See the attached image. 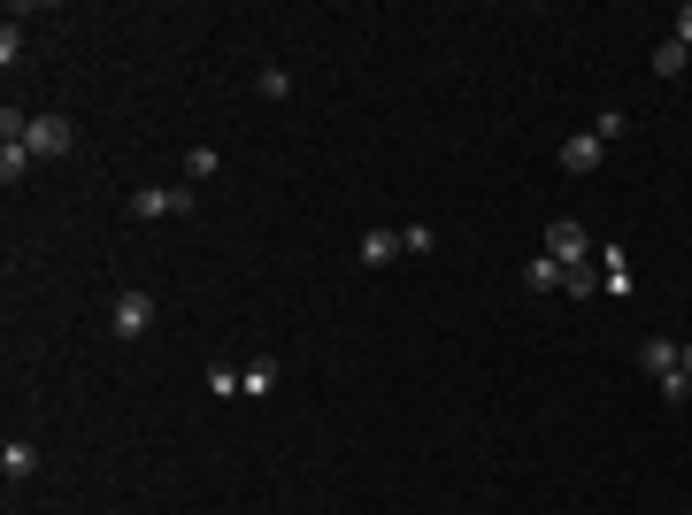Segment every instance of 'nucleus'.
<instances>
[{
    "label": "nucleus",
    "mask_w": 692,
    "mask_h": 515,
    "mask_svg": "<svg viewBox=\"0 0 692 515\" xmlns=\"http://www.w3.org/2000/svg\"><path fill=\"white\" fill-rule=\"evenodd\" d=\"M23 147H31L39 162H62V155L77 147V124H70L62 108H46V116H23Z\"/></svg>",
    "instance_id": "1"
},
{
    "label": "nucleus",
    "mask_w": 692,
    "mask_h": 515,
    "mask_svg": "<svg viewBox=\"0 0 692 515\" xmlns=\"http://www.w3.org/2000/svg\"><path fill=\"white\" fill-rule=\"evenodd\" d=\"M185 208H200L192 185H139V192H132V216H139V223H162V216H185Z\"/></svg>",
    "instance_id": "2"
},
{
    "label": "nucleus",
    "mask_w": 692,
    "mask_h": 515,
    "mask_svg": "<svg viewBox=\"0 0 692 515\" xmlns=\"http://www.w3.org/2000/svg\"><path fill=\"white\" fill-rule=\"evenodd\" d=\"M108 332H116V339H139V332H155V293L124 285V293L108 301Z\"/></svg>",
    "instance_id": "3"
},
{
    "label": "nucleus",
    "mask_w": 692,
    "mask_h": 515,
    "mask_svg": "<svg viewBox=\"0 0 692 515\" xmlns=\"http://www.w3.org/2000/svg\"><path fill=\"white\" fill-rule=\"evenodd\" d=\"M546 254H554L562 270H577V262H593V239H585V223H577V216H562V223H546Z\"/></svg>",
    "instance_id": "4"
},
{
    "label": "nucleus",
    "mask_w": 692,
    "mask_h": 515,
    "mask_svg": "<svg viewBox=\"0 0 692 515\" xmlns=\"http://www.w3.org/2000/svg\"><path fill=\"white\" fill-rule=\"evenodd\" d=\"M600 155H608V139H600V132H577V139L562 147V170H569V177H593V170H600Z\"/></svg>",
    "instance_id": "5"
},
{
    "label": "nucleus",
    "mask_w": 692,
    "mask_h": 515,
    "mask_svg": "<svg viewBox=\"0 0 692 515\" xmlns=\"http://www.w3.org/2000/svg\"><path fill=\"white\" fill-rule=\"evenodd\" d=\"M678 354H685V339H647V346H639V369H647V377L662 385V377L678 369Z\"/></svg>",
    "instance_id": "6"
},
{
    "label": "nucleus",
    "mask_w": 692,
    "mask_h": 515,
    "mask_svg": "<svg viewBox=\"0 0 692 515\" xmlns=\"http://www.w3.org/2000/svg\"><path fill=\"white\" fill-rule=\"evenodd\" d=\"M31 470H39V446H31V439H8V446H0V477H8V485H23Z\"/></svg>",
    "instance_id": "7"
},
{
    "label": "nucleus",
    "mask_w": 692,
    "mask_h": 515,
    "mask_svg": "<svg viewBox=\"0 0 692 515\" xmlns=\"http://www.w3.org/2000/svg\"><path fill=\"white\" fill-rule=\"evenodd\" d=\"M562 277H569V270H562L554 254H531V262H523V285H531V293H562Z\"/></svg>",
    "instance_id": "8"
},
{
    "label": "nucleus",
    "mask_w": 692,
    "mask_h": 515,
    "mask_svg": "<svg viewBox=\"0 0 692 515\" xmlns=\"http://www.w3.org/2000/svg\"><path fill=\"white\" fill-rule=\"evenodd\" d=\"M239 377H247V400H262V392H277V377H285V369H277V354H254Z\"/></svg>",
    "instance_id": "9"
},
{
    "label": "nucleus",
    "mask_w": 692,
    "mask_h": 515,
    "mask_svg": "<svg viewBox=\"0 0 692 515\" xmlns=\"http://www.w3.org/2000/svg\"><path fill=\"white\" fill-rule=\"evenodd\" d=\"M593 262H600V293L623 301V293H631V262H623V254H593Z\"/></svg>",
    "instance_id": "10"
},
{
    "label": "nucleus",
    "mask_w": 692,
    "mask_h": 515,
    "mask_svg": "<svg viewBox=\"0 0 692 515\" xmlns=\"http://www.w3.org/2000/svg\"><path fill=\"white\" fill-rule=\"evenodd\" d=\"M31 162H39V155H31L23 139H8V147H0V185H15V177H31Z\"/></svg>",
    "instance_id": "11"
},
{
    "label": "nucleus",
    "mask_w": 692,
    "mask_h": 515,
    "mask_svg": "<svg viewBox=\"0 0 692 515\" xmlns=\"http://www.w3.org/2000/svg\"><path fill=\"white\" fill-rule=\"evenodd\" d=\"M254 93H262V101H285V93H293V70H285V62H262Z\"/></svg>",
    "instance_id": "12"
},
{
    "label": "nucleus",
    "mask_w": 692,
    "mask_h": 515,
    "mask_svg": "<svg viewBox=\"0 0 692 515\" xmlns=\"http://www.w3.org/2000/svg\"><path fill=\"white\" fill-rule=\"evenodd\" d=\"M562 285H569V301H600V262H577Z\"/></svg>",
    "instance_id": "13"
},
{
    "label": "nucleus",
    "mask_w": 692,
    "mask_h": 515,
    "mask_svg": "<svg viewBox=\"0 0 692 515\" xmlns=\"http://www.w3.org/2000/svg\"><path fill=\"white\" fill-rule=\"evenodd\" d=\"M208 392H216V400H247V377H239L231 361H216V369H208Z\"/></svg>",
    "instance_id": "14"
},
{
    "label": "nucleus",
    "mask_w": 692,
    "mask_h": 515,
    "mask_svg": "<svg viewBox=\"0 0 692 515\" xmlns=\"http://www.w3.org/2000/svg\"><path fill=\"white\" fill-rule=\"evenodd\" d=\"M400 254V231H361V262H392Z\"/></svg>",
    "instance_id": "15"
},
{
    "label": "nucleus",
    "mask_w": 692,
    "mask_h": 515,
    "mask_svg": "<svg viewBox=\"0 0 692 515\" xmlns=\"http://www.w3.org/2000/svg\"><path fill=\"white\" fill-rule=\"evenodd\" d=\"M685 46H678V39H662V46H654V77H685Z\"/></svg>",
    "instance_id": "16"
},
{
    "label": "nucleus",
    "mask_w": 692,
    "mask_h": 515,
    "mask_svg": "<svg viewBox=\"0 0 692 515\" xmlns=\"http://www.w3.org/2000/svg\"><path fill=\"white\" fill-rule=\"evenodd\" d=\"M216 170H223V162H216V147H192V155H185V185H208Z\"/></svg>",
    "instance_id": "17"
},
{
    "label": "nucleus",
    "mask_w": 692,
    "mask_h": 515,
    "mask_svg": "<svg viewBox=\"0 0 692 515\" xmlns=\"http://www.w3.org/2000/svg\"><path fill=\"white\" fill-rule=\"evenodd\" d=\"M400 254H431V223H408L400 231Z\"/></svg>",
    "instance_id": "18"
},
{
    "label": "nucleus",
    "mask_w": 692,
    "mask_h": 515,
    "mask_svg": "<svg viewBox=\"0 0 692 515\" xmlns=\"http://www.w3.org/2000/svg\"><path fill=\"white\" fill-rule=\"evenodd\" d=\"M670 39H678V46H685V54H692V0H685V8H678V23H670Z\"/></svg>",
    "instance_id": "19"
},
{
    "label": "nucleus",
    "mask_w": 692,
    "mask_h": 515,
    "mask_svg": "<svg viewBox=\"0 0 692 515\" xmlns=\"http://www.w3.org/2000/svg\"><path fill=\"white\" fill-rule=\"evenodd\" d=\"M678 361H685V377H692V339H685V354H678Z\"/></svg>",
    "instance_id": "20"
}]
</instances>
